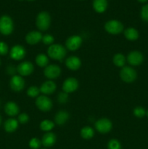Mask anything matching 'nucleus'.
Here are the masks:
<instances>
[{"label": "nucleus", "mask_w": 148, "mask_h": 149, "mask_svg": "<svg viewBox=\"0 0 148 149\" xmlns=\"http://www.w3.org/2000/svg\"><path fill=\"white\" fill-rule=\"evenodd\" d=\"M28 1H33V0H28Z\"/></svg>", "instance_id": "40"}, {"label": "nucleus", "mask_w": 148, "mask_h": 149, "mask_svg": "<svg viewBox=\"0 0 148 149\" xmlns=\"http://www.w3.org/2000/svg\"><path fill=\"white\" fill-rule=\"evenodd\" d=\"M104 29L106 31L111 34H118L123 30V26L120 21L116 20H109L104 25Z\"/></svg>", "instance_id": "5"}, {"label": "nucleus", "mask_w": 148, "mask_h": 149, "mask_svg": "<svg viewBox=\"0 0 148 149\" xmlns=\"http://www.w3.org/2000/svg\"><path fill=\"white\" fill-rule=\"evenodd\" d=\"M139 1H140V2H145V1H147V0H138Z\"/></svg>", "instance_id": "37"}, {"label": "nucleus", "mask_w": 148, "mask_h": 149, "mask_svg": "<svg viewBox=\"0 0 148 149\" xmlns=\"http://www.w3.org/2000/svg\"><path fill=\"white\" fill-rule=\"evenodd\" d=\"M57 100L59 103H65L68 100V93H65V92H62V93H59L57 96Z\"/></svg>", "instance_id": "34"}, {"label": "nucleus", "mask_w": 148, "mask_h": 149, "mask_svg": "<svg viewBox=\"0 0 148 149\" xmlns=\"http://www.w3.org/2000/svg\"><path fill=\"white\" fill-rule=\"evenodd\" d=\"M36 105L38 109L41 111H49L52 108V101L46 95H41L37 97Z\"/></svg>", "instance_id": "6"}, {"label": "nucleus", "mask_w": 148, "mask_h": 149, "mask_svg": "<svg viewBox=\"0 0 148 149\" xmlns=\"http://www.w3.org/2000/svg\"><path fill=\"white\" fill-rule=\"evenodd\" d=\"M141 17L145 22H148V4L143 6L141 10Z\"/></svg>", "instance_id": "33"}, {"label": "nucleus", "mask_w": 148, "mask_h": 149, "mask_svg": "<svg viewBox=\"0 0 148 149\" xmlns=\"http://www.w3.org/2000/svg\"><path fill=\"white\" fill-rule=\"evenodd\" d=\"M18 127V122L15 119H9L4 122V130L7 132H13Z\"/></svg>", "instance_id": "22"}, {"label": "nucleus", "mask_w": 148, "mask_h": 149, "mask_svg": "<svg viewBox=\"0 0 148 149\" xmlns=\"http://www.w3.org/2000/svg\"><path fill=\"white\" fill-rule=\"evenodd\" d=\"M29 116L27 113H21L18 116V122L21 124H26L28 122Z\"/></svg>", "instance_id": "36"}, {"label": "nucleus", "mask_w": 148, "mask_h": 149, "mask_svg": "<svg viewBox=\"0 0 148 149\" xmlns=\"http://www.w3.org/2000/svg\"><path fill=\"white\" fill-rule=\"evenodd\" d=\"M113 63L118 67H124L125 63H126V57L123 55V54H116L113 57Z\"/></svg>", "instance_id": "24"}, {"label": "nucleus", "mask_w": 148, "mask_h": 149, "mask_svg": "<svg viewBox=\"0 0 148 149\" xmlns=\"http://www.w3.org/2000/svg\"><path fill=\"white\" fill-rule=\"evenodd\" d=\"M51 23L50 15L46 12H41L36 17V26L41 31H46Z\"/></svg>", "instance_id": "3"}, {"label": "nucleus", "mask_w": 148, "mask_h": 149, "mask_svg": "<svg viewBox=\"0 0 148 149\" xmlns=\"http://www.w3.org/2000/svg\"><path fill=\"white\" fill-rule=\"evenodd\" d=\"M1 116H0V125H1Z\"/></svg>", "instance_id": "38"}, {"label": "nucleus", "mask_w": 148, "mask_h": 149, "mask_svg": "<svg viewBox=\"0 0 148 149\" xmlns=\"http://www.w3.org/2000/svg\"><path fill=\"white\" fill-rule=\"evenodd\" d=\"M120 77L125 82L131 83L136 80L137 74H136V71L133 68L129 66H124L120 70Z\"/></svg>", "instance_id": "4"}, {"label": "nucleus", "mask_w": 148, "mask_h": 149, "mask_svg": "<svg viewBox=\"0 0 148 149\" xmlns=\"http://www.w3.org/2000/svg\"><path fill=\"white\" fill-rule=\"evenodd\" d=\"M147 117H148V111H147Z\"/></svg>", "instance_id": "39"}, {"label": "nucleus", "mask_w": 148, "mask_h": 149, "mask_svg": "<svg viewBox=\"0 0 148 149\" xmlns=\"http://www.w3.org/2000/svg\"><path fill=\"white\" fill-rule=\"evenodd\" d=\"M48 55L52 59L62 61L66 55V49L61 45H52L48 48Z\"/></svg>", "instance_id": "1"}, {"label": "nucleus", "mask_w": 148, "mask_h": 149, "mask_svg": "<svg viewBox=\"0 0 148 149\" xmlns=\"http://www.w3.org/2000/svg\"><path fill=\"white\" fill-rule=\"evenodd\" d=\"M26 49L21 45H15L10 50V57L12 59L20 61L26 56Z\"/></svg>", "instance_id": "14"}, {"label": "nucleus", "mask_w": 148, "mask_h": 149, "mask_svg": "<svg viewBox=\"0 0 148 149\" xmlns=\"http://www.w3.org/2000/svg\"><path fill=\"white\" fill-rule=\"evenodd\" d=\"M29 146L32 149H38L41 146V141L37 138H33L29 142Z\"/></svg>", "instance_id": "32"}, {"label": "nucleus", "mask_w": 148, "mask_h": 149, "mask_svg": "<svg viewBox=\"0 0 148 149\" xmlns=\"http://www.w3.org/2000/svg\"><path fill=\"white\" fill-rule=\"evenodd\" d=\"M14 29V24L11 17L3 15L0 17V32L3 35H10Z\"/></svg>", "instance_id": "2"}, {"label": "nucleus", "mask_w": 148, "mask_h": 149, "mask_svg": "<svg viewBox=\"0 0 148 149\" xmlns=\"http://www.w3.org/2000/svg\"><path fill=\"white\" fill-rule=\"evenodd\" d=\"M55 90H56V84L51 80L44 82L40 87V92L44 95L52 94L55 93Z\"/></svg>", "instance_id": "16"}, {"label": "nucleus", "mask_w": 148, "mask_h": 149, "mask_svg": "<svg viewBox=\"0 0 148 149\" xmlns=\"http://www.w3.org/2000/svg\"><path fill=\"white\" fill-rule=\"evenodd\" d=\"M94 135V130L90 127H84L81 130V135L84 139H91Z\"/></svg>", "instance_id": "25"}, {"label": "nucleus", "mask_w": 148, "mask_h": 149, "mask_svg": "<svg viewBox=\"0 0 148 149\" xmlns=\"http://www.w3.org/2000/svg\"><path fill=\"white\" fill-rule=\"evenodd\" d=\"M4 111L8 116H15L19 113V107L14 102H8L4 106Z\"/></svg>", "instance_id": "18"}, {"label": "nucleus", "mask_w": 148, "mask_h": 149, "mask_svg": "<svg viewBox=\"0 0 148 149\" xmlns=\"http://www.w3.org/2000/svg\"><path fill=\"white\" fill-rule=\"evenodd\" d=\"M33 69H34V67L30 61H25V62L21 63L19 64L17 68V72L21 77L30 75L33 71Z\"/></svg>", "instance_id": "10"}, {"label": "nucleus", "mask_w": 148, "mask_h": 149, "mask_svg": "<svg viewBox=\"0 0 148 149\" xmlns=\"http://www.w3.org/2000/svg\"><path fill=\"white\" fill-rule=\"evenodd\" d=\"M124 36L128 40L135 41L139 38V32L134 28H128L125 30Z\"/></svg>", "instance_id": "23"}, {"label": "nucleus", "mask_w": 148, "mask_h": 149, "mask_svg": "<svg viewBox=\"0 0 148 149\" xmlns=\"http://www.w3.org/2000/svg\"><path fill=\"white\" fill-rule=\"evenodd\" d=\"M41 41L44 45H52V43L54 42V41H55V39H54V37L52 36V35L45 34L44 36H42Z\"/></svg>", "instance_id": "31"}, {"label": "nucleus", "mask_w": 148, "mask_h": 149, "mask_svg": "<svg viewBox=\"0 0 148 149\" xmlns=\"http://www.w3.org/2000/svg\"><path fill=\"white\" fill-rule=\"evenodd\" d=\"M65 64L69 69L72 70V71H76L81 67V61L78 57L71 56L67 58Z\"/></svg>", "instance_id": "17"}, {"label": "nucleus", "mask_w": 148, "mask_h": 149, "mask_svg": "<svg viewBox=\"0 0 148 149\" xmlns=\"http://www.w3.org/2000/svg\"><path fill=\"white\" fill-rule=\"evenodd\" d=\"M144 61L143 55L139 51H132L128 55L127 61L131 65H139Z\"/></svg>", "instance_id": "12"}, {"label": "nucleus", "mask_w": 148, "mask_h": 149, "mask_svg": "<svg viewBox=\"0 0 148 149\" xmlns=\"http://www.w3.org/2000/svg\"><path fill=\"white\" fill-rule=\"evenodd\" d=\"M107 148L108 149H121L120 142L116 139L110 140L107 144Z\"/></svg>", "instance_id": "30"}, {"label": "nucleus", "mask_w": 148, "mask_h": 149, "mask_svg": "<svg viewBox=\"0 0 148 149\" xmlns=\"http://www.w3.org/2000/svg\"><path fill=\"white\" fill-rule=\"evenodd\" d=\"M36 63L39 66L45 67L49 63V58L44 54H39L36 56Z\"/></svg>", "instance_id": "26"}, {"label": "nucleus", "mask_w": 148, "mask_h": 149, "mask_svg": "<svg viewBox=\"0 0 148 149\" xmlns=\"http://www.w3.org/2000/svg\"><path fill=\"white\" fill-rule=\"evenodd\" d=\"M54 127H55V124L52 121L49 120V119L43 120L40 124L41 130L44 131V132H49V131L53 129Z\"/></svg>", "instance_id": "27"}, {"label": "nucleus", "mask_w": 148, "mask_h": 149, "mask_svg": "<svg viewBox=\"0 0 148 149\" xmlns=\"http://www.w3.org/2000/svg\"><path fill=\"white\" fill-rule=\"evenodd\" d=\"M56 142V135L53 132H48L44 135L42 138V144L45 147H51Z\"/></svg>", "instance_id": "19"}, {"label": "nucleus", "mask_w": 148, "mask_h": 149, "mask_svg": "<svg viewBox=\"0 0 148 149\" xmlns=\"http://www.w3.org/2000/svg\"><path fill=\"white\" fill-rule=\"evenodd\" d=\"M68 119H69V113L65 111H60L55 115V122H56L57 125H62L68 121Z\"/></svg>", "instance_id": "20"}, {"label": "nucleus", "mask_w": 148, "mask_h": 149, "mask_svg": "<svg viewBox=\"0 0 148 149\" xmlns=\"http://www.w3.org/2000/svg\"><path fill=\"white\" fill-rule=\"evenodd\" d=\"M10 87L15 92H20L25 87V81L20 76H13L10 79Z\"/></svg>", "instance_id": "13"}, {"label": "nucleus", "mask_w": 148, "mask_h": 149, "mask_svg": "<svg viewBox=\"0 0 148 149\" xmlns=\"http://www.w3.org/2000/svg\"><path fill=\"white\" fill-rule=\"evenodd\" d=\"M40 93V89L38 88L36 86H31L27 90V95L30 97H37Z\"/></svg>", "instance_id": "28"}, {"label": "nucleus", "mask_w": 148, "mask_h": 149, "mask_svg": "<svg viewBox=\"0 0 148 149\" xmlns=\"http://www.w3.org/2000/svg\"><path fill=\"white\" fill-rule=\"evenodd\" d=\"M93 7L97 13H104L107 7V0H94Z\"/></svg>", "instance_id": "21"}, {"label": "nucleus", "mask_w": 148, "mask_h": 149, "mask_svg": "<svg viewBox=\"0 0 148 149\" xmlns=\"http://www.w3.org/2000/svg\"><path fill=\"white\" fill-rule=\"evenodd\" d=\"M95 127L99 132L104 134L111 130L113 127V124L110 119L102 118L95 122Z\"/></svg>", "instance_id": "7"}, {"label": "nucleus", "mask_w": 148, "mask_h": 149, "mask_svg": "<svg viewBox=\"0 0 148 149\" xmlns=\"http://www.w3.org/2000/svg\"><path fill=\"white\" fill-rule=\"evenodd\" d=\"M81 44H82V38L77 35L70 36L65 42L66 47L71 51H75L81 47Z\"/></svg>", "instance_id": "8"}, {"label": "nucleus", "mask_w": 148, "mask_h": 149, "mask_svg": "<svg viewBox=\"0 0 148 149\" xmlns=\"http://www.w3.org/2000/svg\"><path fill=\"white\" fill-rule=\"evenodd\" d=\"M133 114L136 117L142 118L147 114V112L143 107L138 106V107H136L133 109Z\"/></svg>", "instance_id": "29"}, {"label": "nucleus", "mask_w": 148, "mask_h": 149, "mask_svg": "<svg viewBox=\"0 0 148 149\" xmlns=\"http://www.w3.org/2000/svg\"><path fill=\"white\" fill-rule=\"evenodd\" d=\"M8 52V46L6 43L0 42V55H4Z\"/></svg>", "instance_id": "35"}, {"label": "nucleus", "mask_w": 148, "mask_h": 149, "mask_svg": "<svg viewBox=\"0 0 148 149\" xmlns=\"http://www.w3.org/2000/svg\"><path fill=\"white\" fill-rule=\"evenodd\" d=\"M42 36H42L41 32L33 31L29 32L26 35V41L29 45H36V44L39 43V42L41 41Z\"/></svg>", "instance_id": "15"}, {"label": "nucleus", "mask_w": 148, "mask_h": 149, "mask_svg": "<svg viewBox=\"0 0 148 149\" xmlns=\"http://www.w3.org/2000/svg\"><path fill=\"white\" fill-rule=\"evenodd\" d=\"M78 87V81L76 79L73 78H68L65 80L62 84V90L63 92L66 93H71L75 91Z\"/></svg>", "instance_id": "11"}, {"label": "nucleus", "mask_w": 148, "mask_h": 149, "mask_svg": "<svg viewBox=\"0 0 148 149\" xmlns=\"http://www.w3.org/2000/svg\"><path fill=\"white\" fill-rule=\"evenodd\" d=\"M44 74L46 77L50 79H54L59 77L61 74V69L58 65L52 64L45 68Z\"/></svg>", "instance_id": "9"}]
</instances>
